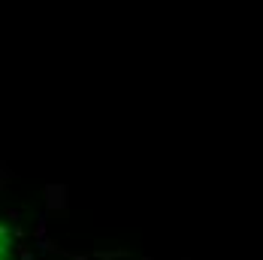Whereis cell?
<instances>
[{"label": "cell", "instance_id": "cell-8", "mask_svg": "<svg viewBox=\"0 0 263 260\" xmlns=\"http://www.w3.org/2000/svg\"><path fill=\"white\" fill-rule=\"evenodd\" d=\"M0 242L9 245V227H3V224H0Z\"/></svg>", "mask_w": 263, "mask_h": 260}, {"label": "cell", "instance_id": "cell-11", "mask_svg": "<svg viewBox=\"0 0 263 260\" xmlns=\"http://www.w3.org/2000/svg\"><path fill=\"white\" fill-rule=\"evenodd\" d=\"M142 260H152V257H148V254H145V257H142Z\"/></svg>", "mask_w": 263, "mask_h": 260}, {"label": "cell", "instance_id": "cell-1", "mask_svg": "<svg viewBox=\"0 0 263 260\" xmlns=\"http://www.w3.org/2000/svg\"><path fill=\"white\" fill-rule=\"evenodd\" d=\"M43 200L49 215H67L70 212V188L64 182H52L43 188Z\"/></svg>", "mask_w": 263, "mask_h": 260}, {"label": "cell", "instance_id": "cell-9", "mask_svg": "<svg viewBox=\"0 0 263 260\" xmlns=\"http://www.w3.org/2000/svg\"><path fill=\"white\" fill-rule=\"evenodd\" d=\"M6 248H9V245H6V242H0V254H6Z\"/></svg>", "mask_w": 263, "mask_h": 260}, {"label": "cell", "instance_id": "cell-4", "mask_svg": "<svg viewBox=\"0 0 263 260\" xmlns=\"http://www.w3.org/2000/svg\"><path fill=\"white\" fill-rule=\"evenodd\" d=\"M9 182H15V173H9V166H6V163H0V191H6Z\"/></svg>", "mask_w": 263, "mask_h": 260}, {"label": "cell", "instance_id": "cell-12", "mask_svg": "<svg viewBox=\"0 0 263 260\" xmlns=\"http://www.w3.org/2000/svg\"><path fill=\"white\" fill-rule=\"evenodd\" d=\"M40 260H46V257H40Z\"/></svg>", "mask_w": 263, "mask_h": 260}, {"label": "cell", "instance_id": "cell-3", "mask_svg": "<svg viewBox=\"0 0 263 260\" xmlns=\"http://www.w3.org/2000/svg\"><path fill=\"white\" fill-rule=\"evenodd\" d=\"M36 248H40L43 254H58V257H61V251H64V248H61L58 242H52V239H40V242H36Z\"/></svg>", "mask_w": 263, "mask_h": 260}, {"label": "cell", "instance_id": "cell-6", "mask_svg": "<svg viewBox=\"0 0 263 260\" xmlns=\"http://www.w3.org/2000/svg\"><path fill=\"white\" fill-rule=\"evenodd\" d=\"M6 218L9 221H22V209H6Z\"/></svg>", "mask_w": 263, "mask_h": 260}, {"label": "cell", "instance_id": "cell-7", "mask_svg": "<svg viewBox=\"0 0 263 260\" xmlns=\"http://www.w3.org/2000/svg\"><path fill=\"white\" fill-rule=\"evenodd\" d=\"M12 239H25V227H22V224L12 227Z\"/></svg>", "mask_w": 263, "mask_h": 260}, {"label": "cell", "instance_id": "cell-2", "mask_svg": "<svg viewBox=\"0 0 263 260\" xmlns=\"http://www.w3.org/2000/svg\"><path fill=\"white\" fill-rule=\"evenodd\" d=\"M46 233H49V212H43V215H40V221H36V230H33V242L46 239Z\"/></svg>", "mask_w": 263, "mask_h": 260}, {"label": "cell", "instance_id": "cell-5", "mask_svg": "<svg viewBox=\"0 0 263 260\" xmlns=\"http://www.w3.org/2000/svg\"><path fill=\"white\" fill-rule=\"evenodd\" d=\"M61 257H67V260H91V254H73V251H61Z\"/></svg>", "mask_w": 263, "mask_h": 260}, {"label": "cell", "instance_id": "cell-10", "mask_svg": "<svg viewBox=\"0 0 263 260\" xmlns=\"http://www.w3.org/2000/svg\"><path fill=\"white\" fill-rule=\"evenodd\" d=\"M97 260H112V257H97Z\"/></svg>", "mask_w": 263, "mask_h": 260}]
</instances>
